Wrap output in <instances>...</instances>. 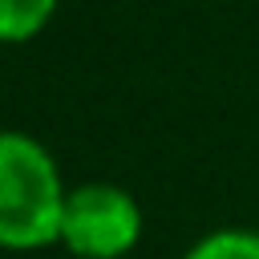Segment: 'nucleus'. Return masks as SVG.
<instances>
[{
	"label": "nucleus",
	"mask_w": 259,
	"mask_h": 259,
	"mask_svg": "<svg viewBox=\"0 0 259 259\" xmlns=\"http://www.w3.org/2000/svg\"><path fill=\"white\" fill-rule=\"evenodd\" d=\"M69 190L53 154L20 130L0 134V243L8 251H40L61 243Z\"/></svg>",
	"instance_id": "f257e3e1"
},
{
	"label": "nucleus",
	"mask_w": 259,
	"mask_h": 259,
	"mask_svg": "<svg viewBox=\"0 0 259 259\" xmlns=\"http://www.w3.org/2000/svg\"><path fill=\"white\" fill-rule=\"evenodd\" d=\"M142 239V206L117 182H81L65 202L61 243L77 259H121Z\"/></svg>",
	"instance_id": "f03ea898"
},
{
	"label": "nucleus",
	"mask_w": 259,
	"mask_h": 259,
	"mask_svg": "<svg viewBox=\"0 0 259 259\" xmlns=\"http://www.w3.org/2000/svg\"><path fill=\"white\" fill-rule=\"evenodd\" d=\"M57 12V0H0V36L8 45L32 40Z\"/></svg>",
	"instance_id": "7ed1b4c3"
},
{
	"label": "nucleus",
	"mask_w": 259,
	"mask_h": 259,
	"mask_svg": "<svg viewBox=\"0 0 259 259\" xmlns=\"http://www.w3.org/2000/svg\"><path fill=\"white\" fill-rule=\"evenodd\" d=\"M182 259H259V231H247V227L210 231Z\"/></svg>",
	"instance_id": "20e7f679"
}]
</instances>
